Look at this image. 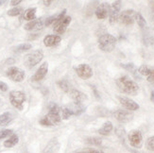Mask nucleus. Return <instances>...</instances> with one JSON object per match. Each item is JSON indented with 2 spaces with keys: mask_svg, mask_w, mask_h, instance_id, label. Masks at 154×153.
I'll list each match as a JSON object with an SVG mask.
<instances>
[{
  "mask_svg": "<svg viewBox=\"0 0 154 153\" xmlns=\"http://www.w3.org/2000/svg\"><path fill=\"white\" fill-rule=\"evenodd\" d=\"M45 26L43 20L41 18H38L33 20V21L29 22L28 24L25 25V29L29 30V31H36V30H40L43 29V26Z\"/></svg>",
  "mask_w": 154,
  "mask_h": 153,
  "instance_id": "dca6fc26",
  "label": "nucleus"
},
{
  "mask_svg": "<svg viewBox=\"0 0 154 153\" xmlns=\"http://www.w3.org/2000/svg\"><path fill=\"white\" fill-rule=\"evenodd\" d=\"M35 15H36V8H29L24 12V18L26 21H33L35 20Z\"/></svg>",
  "mask_w": 154,
  "mask_h": 153,
  "instance_id": "393cba45",
  "label": "nucleus"
},
{
  "mask_svg": "<svg viewBox=\"0 0 154 153\" xmlns=\"http://www.w3.org/2000/svg\"><path fill=\"white\" fill-rule=\"evenodd\" d=\"M61 41L62 38L59 35H46L44 39V44L46 47H52V46L58 45Z\"/></svg>",
  "mask_w": 154,
  "mask_h": 153,
  "instance_id": "f3484780",
  "label": "nucleus"
},
{
  "mask_svg": "<svg viewBox=\"0 0 154 153\" xmlns=\"http://www.w3.org/2000/svg\"><path fill=\"white\" fill-rule=\"evenodd\" d=\"M117 39L109 33H104L98 39V47L103 52H112L116 48Z\"/></svg>",
  "mask_w": 154,
  "mask_h": 153,
  "instance_id": "7ed1b4c3",
  "label": "nucleus"
},
{
  "mask_svg": "<svg viewBox=\"0 0 154 153\" xmlns=\"http://www.w3.org/2000/svg\"><path fill=\"white\" fill-rule=\"evenodd\" d=\"M85 142L87 144H90V145H97H97H101L102 139L99 138V137H96V136L88 137V138L85 139Z\"/></svg>",
  "mask_w": 154,
  "mask_h": 153,
  "instance_id": "c85d7f7f",
  "label": "nucleus"
},
{
  "mask_svg": "<svg viewBox=\"0 0 154 153\" xmlns=\"http://www.w3.org/2000/svg\"><path fill=\"white\" fill-rule=\"evenodd\" d=\"M72 115H74V114H73V112L69 108H66V107L61 108V117H62V119L67 120V119H69V117Z\"/></svg>",
  "mask_w": 154,
  "mask_h": 153,
  "instance_id": "c756f323",
  "label": "nucleus"
},
{
  "mask_svg": "<svg viewBox=\"0 0 154 153\" xmlns=\"http://www.w3.org/2000/svg\"><path fill=\"white\" fill-rule=\"evenodd\" d=\"M116 86L118 89L126 95L136 96L139 92L138 84L131 79L128 76H122L116 79Z\"/></svg>",
  "mask_w": 154,
  "mask_h": 153,
  "instance_id": "f03ea898",
  "label": "nucleus"
},
{
  "mask_svg": "<svg viewBox=\"0 0 154 153\" xmlns=\"http://www.w3.org/2000/svg\"><path fill=\"white\" fill-rule=\"evenodd\" d=\"M121 6H122V2L121 1H115L110 8V13H109V22L111 25L116 24L118 19H119V15H120V10H121Z\"/></svg>",
  "mask_w": 154,
  "mask_h": 153,
  "instance_id": "6e6552de",
  "label": "nucleus"
},
{
  "mask_svg": "<svg viewBox=\"0 0 154 153\" xmlns=\"http://www.w3.org/2000/svg\"><path fill=\"white\" fill-rule=\"evenodd\" d=\"M75 71L79 78L82 79H89L93 77V69L89 64L82 63L75 67Z\"/></svg>",
  "mask_w": 154,
  "mask_h": 153,
  "instance_id": "1a4fd4ad",
  "label": "nucleus"
},
{
  "mask_svg": "<svg viewBox=\"0 0 154 153\" xmlns=\"http://www.w3.org/2000/svg\"><path fill=\"white\" fill-rule=\"evenodd\" d=\"M151 18L154 22V6H151Z\"/></svg>",
  "mask_w": 154,
  "mask_h": 153,
  "instance_id": "c03bdc74",
  "label": "nucleus"
},
{
  "mask_svg": "<svg viewBox=\"0 0 154 153\" xmlns=\"http://www.w3.org/2000/svg\"><path fill=\"white\" fill-rule=\"evenodd\" d=\"M43 3H44L45 6H50V4L52 3V1H51V0H44Z\"/></svg>",
  "mask_w": 154,
  "mask_h": 153,
  "instance_id": "37998d69",
  "label": "nucleus"
},
{
  "mask_svg": "<svg viewBox=\"0 0 154 153\" xmlns=\"http://www.w3.org/2000/svg\"><path fill=\"white\" fill-rule=\"evenodd\" d=\"M65 13H66V10H63L61 13H59V14H55V15H53V16L48 17V19L45 20V26H48L50 25H56L58 22H60L62 19H63L65 17Z\"/></svg>",
  "mask_w": 154,
  "mask_h": 153,
  "instance_id": "aec40b11",
  "label": "nucleus"
},
{
  "mask_svg": "<svg viewBox=\"0 0 154 153\" xmlns=\"http://www.w3.org/2000/svg\"><path fill=\"white\" fill-rule=\"evenodd\" d=\"M22 11H23V8H21V7H16V8H13V9L8 11V15L9 16H18L21 14Z\"/></svg>",
  "mask_w": 154,
  "mask_h": 153,
  "instance_id": "473e14b6",
  "label": "nucleus"
},
{
  "mask_svg": "<svg viewBox=\"0 0 154 153\" xmlns=\"http://www.w3.org/2000/svg\"><path fill=\"white\" fill-rule=\"evenodd\" d=\"M6 75L9 78L15 82H21L25 78V71L21 68L15 67V66H11L6 72Z\"/></svg>",
  "mask_w": 154,
  "mask_h": 153,
  "instance_id": "0eeeda50",
  "label": "nucleus"
},
{
  "mask_svg": "<svg viewBox=\"0 0 154 153\" xmlns=\"http://www.w3.org/2000/svg\"><path fill=\"white\" fill-rule=\"evenodd\" d=\"M71 22V17L70 16H65L63 19H62L61 21L58 22L56 25H54V28H53V31H54L56 34H63V33L66 30L67 26H69Z\"/></svg>",
  "mask_w": 154,
  "mask_h": 153,
  "instance_id": "ddd939ff",
  "label": "nucleus"
},
{
  "mask_svg": "<svg viewBox=\"0 0 154 153\" xmlns=\"http://www.w3.org/2000/svg\"><path fill=\"white\" fill-rule=\"evenodd\" d=\"M146 148L150 151H154V136L148 138L146 141Z\"/></svg>",
  "mask_w": 154,
  "mask_h": 153,
  "instance_id": "f704fd0d",
  "label": "nucleus"
},
{
  "mask_svg": "<svg viewBox=\"0 0 154 153\" xmlns=\"http://www.w3.org/2000/svg\"><path fill=\"white\" fill-rule=\"evenodd\" d=\"M122 68H124L125 70L131 72V74L134 76L136 78H140V76H139V73H138V69L135 67V65L133 63H121L120 64Z\"/></svg>",
  "mask_w": 154,
  "mask_h": 153,
  "instance_id": "4be33fe9",
  "label": "nucleus"
},
{
  "mask_svg": "<svg viewBox=\"0 0 154 153\" xmlns=\"http://www.w3.org/2000/svg\"><path fill=\"white\" fill-rule=\"evenodd\" d=\"M43 58H44V53L41 50H35L25 57L24 63L26 67L32 68V67H34L35 65H37L38 63H41Z\"/></svg>",
  "mask_w": 154,
  "mask_h": 153,
  "instance_id": "39448f33",
  "label": "nucleus"
},
{
  "mask_svg": "<svg viewBox=\"0 0 154 153\" xmlns=\"http://www.w3.org/2000/svg\"><path fill=\"white\" fill-rule=\"evenodd\" d=\"M150 100L154 102V91H151V96H150Z\"/></svg>",
  "mask_w": 154,
  "mask_h": 153,
  "instance_id": "a18cd8bd",
  "label": "nucleus"
},
{
  "mask_svg": "<svg viewBox=\"0 0 154 153\" xmlns=\"http://www.w3.org/2000/svg\"><path fill=\"white\" fill-rule=\"evenodd\" d=\"M76 153H104L102 150L100 149H96V148H83L82 150H79Z\"/></svg>",
  "mask_w": 154,
  "mask_h": 153,
  "instance_id": "c9c22d12",
  "label": "nucleus"
},
{
  "mask_svg": "<svg viewBox=\"0 0 154 153\" xmlns=\"http://www.w3.org/2000/svg\"><path fill=\"white\" fill-rule=\"evenodd\" d=\"M10 101L13 107L19 111H22L26 101V95L21 91H11L10 93Z\"/></svg>",
  "mask_w": 154,
  "mask_h": 153,
  "instance_id": "20e7f679",
  "label": "nucleus"
},
{
  "mask_svg": "<svg viewBox=\"0 0 154 153\" xmlns=\"http://www.w3.org/2000/svg\"><path fill=\"white\" fill-rule=\"evenodd\" d=\"M112 130H113V126H112V122L111 121H106L102 125V127L97 130V132L100 135L107 136V135H109L111 133Z\"/></svg>",
  "mask_w": 154,
  "mask_h": 153,
  "instance_id": "412c9836",
  "label": "nucleus"
},
{
  "mask_svg": "<svg viewBox=\"0 0 154 153\" xmlns=\"http://www.w3.org/2000/svg\"><path fill=\"white\" fill-rule=\"evenodd\" d=\"M31 48V44H29V43H26V44H22L14 48V51L16 52H24V51H26V50H29Z\"/></svg>",
  "mask_w": 154,
  "mask_h": 153,
  "instance_id": "72a5a7b5",
  "label": "nucleus"
},
{
  "mask_svg": "<svg viewBox=\"0 0 154 153\" xmlns=\"http://www.w3.org/2000/svg\"><path fill=\"white\" fill-rule=\"evenodd\" d=\"M48 114L41 118L39 123L44 127H54L62 121L61 108L56 103L51 102L48 106Z\"/></svg>",
  "mask_w": 154,
  "mask_h": 153,
  "instance_id": "f257e3e1",
  "label": "nucleus"
},
{
  "mask_svg": "<svg viewBox=\"0 0 154 153\" xmlns=\"http://www.w3.org/2000/svg\"><path fill=\"white\" fill-rule=\"evenodd\" d=\"M115 132L116 136L120 139V141L122 142V144L124 145H126V143H125V139H126V130L125 129L122 127V126H117L115 130Z\"/></svg>",
  "mask_w": 154,
  "mask_h": 153,
  "instance_id": "a878e982",
  "label": "nucleus"
},
{
  "mask_svg": "<svg viewBox=\"0 0 154 153\" xmlns=\"http://www.w3.org/2000/svg\"><path fill=\"white\" fill-rule=\"evenodd\" d=\"M110 8H111V5H109L108 3H106V2L97 5V9L95 11L96 16L98 19H105L107 16L109 15V13H110Z\"/></svg>",
  "mask_w": 154,
  "mask_h": 153,
  "instance_id": "4468645a",
  "label": "nucleus"
},
{
  "mask_svg": "<svg viewBox=\"0 0 154 153\" xmlns=\"http://www.w3.org/2000/svg\"><path fill=\"white\" fill-rule=\"evenodd\" d=\"M57 85L59 86V88L62 91L65 93H69L72 89L70 88V84L68 83L67 81H64V79H61V81H57Z\"/></svg>",
  "mask_w": 154,
  "mask_h": 153,
  "instance_id": "cd10ccee",
  "label": "nucleus"
},
{
  "mask_svg": "<svg viewBox=\"0 0 154 153\" xmlns=\"http://www.w3.org/2000/svg\"><path fill=\"white\" fill-rule=\"evenodd\" d=\"M8 85H7V83L3 82V81H0V91L1 92H6L7 90H8Z\"/></svg>",
  "mask_w": 154,
  "mask_h": 153,
  "instance_id": "ea45409f",
  "label": "nucleus"
},
{
  "mask_svg": "<svg viewBox=\"0 0 154 153\" xmlns=\"http://www.w3.org/2000/svg\"><path fill=\"white\" fill-rule=\"evenodd\" d=\"M12 134H13V131L11 130H1V131H0V140H2V139H4L6 137L11 136Z\"/></svg>",
  "mask_w": 154,
  "mask_h": 153,
  "instance_id": "e433bc0d",
  "label": "nucleus"
},
{
  "mask_svg": "<svg viewBox=\"0 0 154 153\" xmlns=\"http://www.w3.org/2000/svg\"><path fill=\"white\" fill-rule=\"evenodd\" d=\"M117 98H118L120 104H121L126 110H128L130 112H131V111H137L140 108V106L138 105V103H136L134 100H132V99H131L129 97L118 96Z\"/></svg>",
  "mask_w": 154,
  "mask_h": 153,
  "instance_id": "f8f14e48",
  "label": "nucleus"
},
{
  "mask_svg": "<svg viewBox=\"0 0 154 153\" xmlns=\"http://www.w3.org/2000/svg\"><path fill=\"white\" fill-rule=\"evenodd\" d=\"M130 145L134 148H141L143 145V135L138 130H132L128 133Z\"/></svg>",
  "mask_w": 154,
  "mask_h": 153,
  "instance_id": "423d86ee",
  "label": "nucleus"
},
{
  "mask_svg": "<svg viewBox=\"0 0 154 153\" xmlns=\"http://www.w3.org/2000/svg\"><path fill=\"white\" fill-rule=\"evenodd\" d=\"M143 41H144V44L146 45H151L154 44V38L153 37H150V36H148V37H144L143 39Z\"/></svg>",
  "mask_w": 154,
  "mask_h": 153,
  "instance_id": "4c0bfd02",
  "label": "nucleus"
},
{
  "mask_svg": "<svg viewBox=\"0 0 154 153\" xmlns=\"http://www.w3.org/2000/svg\"><path fill=\"white\" fill-rule=\"evenodd\" d=\"M48 63L46 62H45L38 68V70L36 71L35 74L32 76L31 79L33 81H41L42 79L45 78L46 74H48Z\"/></svg>",
  "mask_w": 154,
  "mask_h": 153,
  "instance_id": "2eb2a0df",
  "label": "nucleus"
},
{
  "mask_svg": "<svg viewBox=\"0 0 154 153\" xmlns=\"http://www.w3.org/2000/svg\"><path fill=\"white\" fill-rule=\"evenodd\" d=\"M21 2H22V0H12V1H11V6H17Z\"/></svg>",
  "mask_w": 154,
  "mask_h": 153,
  "instance_id": "a19ab883",
  "label": "nucleus"
},
{
  "mask_svg": "<svg viewBox=\"0 0 154 153\" xmlns=\"http://www.w3.org/2000/svg\"><path fill=\"white\" fill-rule=\"evenodd\" d=\"M97 112L99 116H103V117H109L112 115V112H111L109 110H107L106 108H103V107H97Z\"/></svg>",
  "mask_w": 154,
  "mask_h": 153,
  "instance_id": "7c9ffc66",
  "label": "nucleus"
},
{
  "mask_svg": "<svg viewBox=\"0 0 154 153\" xmlns=\"http://www.w3.org/2000/svg\"><path fill=\"white\" fill-rule=\"evenodd\" d=\"M60 148V143L57 138H52L45 145L43 153H56Z\"/></svg>",
  "mask_w": 154,
  "mask_h": 153,
  "instance_id": "6ab92c4d",
  "label": "nucleus"
},
{
  "mask_svg": "<svg viewBox=\"0 0 154 153\" xmlns=\"http://www.w3.org/2000/svg\"><path fill=\"white\" fill-rule=\"evenodd\" d=\"M146 79H148L149 82H154V68L151 69L149 75L146 77Z\"/></svg>",
  "mask_w": 154,
  "mask_h": 153,
  "instance_id": "58836bf2",
  "label": "nucleus"
},
{
  "mask_svg": "<svg viewBox=\"0 0 154 153\" xmlns=\"http://www.w3.org/2000/svg\"><path fill=\"white\" fill-rule=\"evenodd\" d=\"M150 71H151V69L149 67L148 65H146V64L141 65L138 68V73H139L140 76H146V77H148L149 75Z\"/></svg>",
  "mask_w": 154,
  "mask_h": 153,
  "instance_id": "2f4dec72",
  "label": "nucleus"
},
{
  "mask_svg": "<svg viewBox=\"0 0 154 153\" xmlns=\"http://www.w3.org/2000/svg\"><path fill=\"white\" fill-rule=\"evenodd\" d=\"M12 121V115L11 112H4L0 115V126L1 127H6Z\"/></svg>",
  "mask_w": 154,
  "mask_h": 153,
  "instance_id": "5701e85b",
  "label": "nucleus"
},
{
  "mask_svg": "<svg viewBox=\"0 0 154 153\" xmlns=\"http://www.w3.org/2000/svg\"><path fill=\"white\" fill-rule=\"evenodd\" d=\"M3 3H4V1H0V6H1V5H2Z\"/></svg>",
  "mask_w": 154,
  "mask_h": 153,
  "instance_id": "49530a36",
  "label": "nucleus"
},
{
  "mask_svg": "<svg viewBox=\"0 0 154 153\" xmlns=\"http://www.w3.org/2000/svg\"><path fill=\"white\" fill-rule=\"evenodd\" d=\"M69 95L75 103H83L87 99V96L84 93L80 92L79 90H76V89H72L69 92Z\"/></svg>",
  "mask_w": 154,
  "mask_h": 153,
  "instance_id": "a211bd4d",
  "label": "nucleus"
},
{
  "mask_svg": "<svg viewBox=\"0 0 154 153\" xmlns=\"http://www.w3.org/2000/svg\"><path fill=\"white\" fill-rule=\"evenodd\" d=\"M112 116L120 123H128L133 119V114L126 110H116L112 112Z\"/></svg>",
  "mask_w": 154,
  "mask_h": 153,
  "instance_id": "9b49d317",
  "label": "nucleus"
},
{
  "mask_svg": "<svg viewBox=\"0 0 154 153\" xmlns=\"http://www.w3.org/2000/svg\"><path fill=\"white\" fill-rule=\"evenodd\" d=\"M135 11L133 10H127L120 13L119 22L124 26H131L135 22Z\"/></svg>",
  "mask_w": 154,
  "mask_h": 153,
  "instance_id": "9d476101",
  "label": "nucleus"
},
{
  "mask_svg": "<svg viewBox=\"0 0 154 153\" xmlns=\"http://www.w3.org/2000/svg\"><path fill=\"white\" fill-rule=\"evenodd\" d=\"M135 21H136L137 25L141 29H146V19L144 18V16L140 12H136L135 13Z\"/></svg>",
  "mask_w": 154,
  "mask_h": 153,
  "instance_id": "bb28decb",
  "label": "nucleus"
},
{
  "mask_svg": "<svg viewBox=\"0 0 154 153\" xmlns=\"http://www.w3.org/2000/svg\"><path fill=\"white\" fill-rule=\"evenodd\" d=\"M18 142H19V137L16 134H12L11 136H10L8 140H6L4 142V147L8 148H13L14 145H16L18 144Z\"/></svg>",
  "mask_w": 154,
  "mask_h": 153,
  "instance_id": "b1692460",
  "label": "nucleus"
},
{
  "mask_svg": "<svg viewBox=\"0 0 154 153\" xmlns=\"http://www.w3.org/2000/svg\"><path fill=\"white\" fill-rule=\"evenodd\" d=\"M92 89H93V91H94V95H95V96H97L98 99H100V96H99V94H98V92H97V88H96V87H94V86H92Z\"/></svg>",
  "mask_w": 154,
  "mask_h": 153,
  "instance_id": "79ce46f5",
  "label": "nucleus"
}]
</instances>
